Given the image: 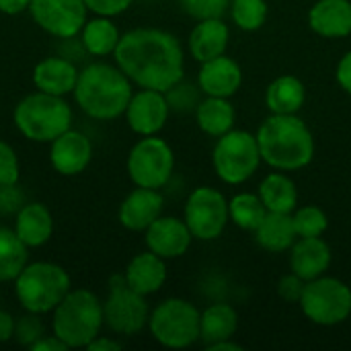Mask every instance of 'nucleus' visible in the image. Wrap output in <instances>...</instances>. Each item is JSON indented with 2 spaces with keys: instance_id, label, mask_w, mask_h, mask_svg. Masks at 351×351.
Returning a JSON list of instances; mask_svg holds the SVG:
<instances>
[{
  "instance_id": "nucleus-20",
  "label": "nucleus",
  "mask_w": 351,
  "mask_h": 351,
  "mask_svg": "<svg viewBox=\"0 0 351 351\" xmlns=\"http://www.w3.org/2000/svg\"><path fill=\"white\" fill-rule=\"evenodd\" d=\"M53 214L41 202H25L23 208L14 214L12 222L16 237L29 251L47 245L53 237Z\"/></svg>"
},
{
  "instance_id": "nucleus-40",
  "label": "nucleus",
  "mask_w": 351,
  "mask_h": 351,
  "mask_svg": "<svg viewBox=\"0 0 351 351\" xmlns=\"http://www.w3.org/2000/svg\"><path fill=\"white\" fill-rule=\"evenodd\" d=\"M304 286H306V282H304L302 278H298L294 271H290L288 276H282V278H280V282H278V296H280L284 302L298 304L300 298H302Z\"/></svg>"
},
{
  "instance_id": "nucleus-44",
  "label": "nucleus",
  "mask_w": 351,
  "mask_h": 351,
  "mask_svg": "<svg viewBox=\"0 0 351 351\" xmlns=\"http://www.w3.org/2000/svg\"><path fill=\"white\" fill-rule=\"evenodd\" d=\"M14 327H16V319L8 311L0 308V346L14 339Z\"/></svg>"
},
{
  "instance_id": "nucleus-27",
  "label": "nucleus",
  "mask_w": 351,
  "mask_h": 351,
  "mask_svg": "<svg viewBox=\"0 0 351 351\" xmlns=\"http://www.w3.org/2000/svg\"><path fill=\"white\" fill-rule=\"evenodd\" d=\"M253 234L257 245L269 253L290 251L292 245L298 241L292 214H280V212H267Z\"/></svg>"
},
{
  "instance_id": "nucleus-11",
  "label": "nucleus",
  "mask_w": 351,
  "mask_h": 351,
  "mask_svg": "<svg viewBox=\"0 0 351 351\" xmlns=\"http://www.w3.org/2000/svg\"><path fill=\"white\" fill-rule=\"evenodd\" d=\"M300 308L304 317L321 327H335L350 319L351 315V288L329 276L306 282Z\"/></svg>"
},
{
  "instance_id": "nucleus-22",
  "label": "nucleus",
  "mask_w": 351,
  "mask_h": 351,
  "mask_svg": "<svg viewBox=\"0 0 351 351\" xmlns=\"http://www.w3.org/2000/svg\"><path fill=\"white\" fill-rule=\"evenodd\" d=\"M331 259V247L321 237L298 239L290 249V269L304 282L325 276Z\"/></svg>"
},
{
  "instance_id": "nucleus-17",
  "label": "nucleus",
  "mask_w": 351,
  "mask_h": 351,
  "mask_svg": "<svg viewBox=\"0 0 351 351\" xmlns=\"http://www.w3.org/2000/svg\"><path fill=\"white\" fill-rule=\"evenodd\" d=\"M165 212V197L160 189L134 187L117 210L119 224L130 232H144Z\"/></svg>"
},
{
  "instance_id": "nucleus-41",
  "label": "nucleus",
  "mask_w": 351,
  "mask_h": 351,
  "mask_svg": "<svg viewBox=\"0 0 351 351\" xmlns=\"http://www.w3.org/2000/svg\"><path fill=\"white\" fill-rule=\"evenodd\" d=\"M134 0H84L86 8L90 14H99V16H119L123 14Z\"/></svg>"
},
{
  "instance_id": "nucleus-30",
  "label": "nucleus",
  "mask_w": 351,
  "mask_h": 351,
  "mask_svg": "<svg viewBox=\"0 0 351 351\" xmlns=\"http://www.w3.org/2000/svg\"><path fill=\"white\" fill-rule=\"evenodd\" d=\"M257 195L261 197V202L267 208V212L292 214L298 208V189H296V183L284 171L269 173L259 183Z\"/></svg>"
},
{
  "instance_id": "nucleus-6",
  "label": "nucleus",
  "mask_w": 351,
  "mask_h": 351,
  "mask_svg": "<svg viewBox=\"0 0 351 351\" xmlns=\"http://www.w3.org/2000/svg\"><path fill=\"white\" fill-rule=\"evenodd\" d=\"M14 298L23 313L51 315L72 290L70 274L53 261H29L12 282Z\"/></svg>"
},
{
  "instance_id": "nucleus-8",
  "label": "nucleus",
  "mask_w": 351,
  "mask_h": 351,
  "mask_svg": "<svg viewBox=\"0 0 351 351\" xmlns=\"http://www.w3.org/2000/svg\"><path fill=\"white\" fill-rule=\"evenodd\" d=\"M261 152L257 144V136L247 130H230L218 138L212 165L220 181L226 185H243L247 183L261 165Z\"/></svg>"
},
{
  "instance_id": "nucleus-15",
  "label": "nucleus",
  "mask_w": 351,
  "mask_h": 351,
  "mask_svg": "<svg viewBox=\"0 0 351 351\" xmlns=\"http://www.w3.org/2000/svg\"><path fill=\"white\" fill-rule=\"evenodd\" d=\"M95 146L90 138L80 130H66L49 142V165L62 177L82 175L93 162Z\"/></svg>"
},
{
  "instance_id": "nucleus-29",
  "label": "nucleus",
  "mask_w": 351,
  "mask_h": 351,
  "mask_svg": "<svg viewBox=\"0 0 351 351\" xmlns=\"http://www.w3.org/2000/svg\"><path fill=\"white\" fill-rule=\"evenodd\" d=\"M195 121L204 134L220 138L234 128L237 109L226 97H206L195 109Z\"/></svg>"
},
{
  "instance_id": "nucleus-21",
  "label": "nucleus",
  "mask_w": 351,
  "mask_h": 351,
  "mask_svg": "<svg viewBox=\"0 0 351 351\" xmlns=\"http://www.w3.org/2000/svg\"><path fill=\"white\" fill-rule=\"evenodd\" d=\"M169 269H167V259L154 255L152 251L138 253L130 259V263L123 269V280L125 284L136 290L142 296H152L162 290L167 282Z\"/></svg>"
},
{
  "instance_id": "nucleus-14",
  "label": "nucleus",
  "mask_w": 351,
  "mask_h": 351,
  "mask_svg": "<svg viewBox=\"0 0 351 351\" xmlns=\"http://www.w3.org/2000/svg\"><path fill=\"white\" fill-rule=\"evenodd\" d=\"M171 115V107L167 95L154 88H138L134 90L128 107H125V123L136 136H156L162 132Z\"/></svg>"
},
{
  "instance_id": "nucleus-34",
  "label": "nucleus",
  "mask_w": 351,
  "mask_h": 351,
  "mask_svg": "<svg viewBox=\"0 0 351 351\" xmlns=\"http://www.w3.org/2000/svg\"><path fill=\"white\" fill-rule=\"evenodd\" d=\"M294 228L298 239L323 237L329 228V218L319 206H302L292 212Z\"/></svg>"
},
{
  "instance_id": "nucleus-25",
  "label": "nucleus",
  "mask_w": 351,
  "mask_h": 351,
  "mask_svg": "<svg viewBox=\"0 0 351 351\" xmlns=\"http://www.w3.org/2000/svg\"><path fill=\"white\" fill-rule=\"evenodd\" d=\"M78 39L86 51V56L90 58H109L115 53L119 39H121V31L115 25V21L111 16H99L93 14L90 19H86V23L82 25Z\"/></svg>"
},
{
  "instance_id": "nucleus-23",
  "label": "nucleus",
  "mask_w": 351,
  "mask_h": 351,
  "mask_svg": "<svg viewBox=\"0 0 351 351\" xmlns=\"http://www.w3.org/2000/svg\"><path fill=\"white\" fill-rule=\"evenodd\" d=\"M311 29L325 39L351 35V0H317L308 10Z\"/></svg>"
},
{
  "instance_id": "nucleus-43",
  "label": "nucleus",
  "mask_w": 351,
  "mask_h": 351,
  "mask_svg": "<svg viewBox=\"0 0 351 351\" xmlns=\"http://www.w3.org/2000/svg\"><path fill=\"white\" fill-rule=\"evenodd\" d=\"M123 348V343L117 339V335H97L88 346H86V351H119Z\"/></svg>"
},
{
  "instance_id": "nucleus-31",
  "label": "nucleus",
  "mask_w": 351,
  "mask_h": 351,
  "mask_svg": "<svg viewBox=\"0 0 351 351\" xmlns=\"http://www.w3.org/2000/svg\"><path fill=\"white\" fill-rule=\"evenodd\" d=\"M29 261V249L14 228L0 224V284H12Z\"/></svg>"
},
{
  "instance_id": "nucleus-1",
  "label": "nucleus",
  "mask_w": 351,
  "mask_h": 351,
  "mask_svg": "<svg viewBox=\"0 0 351 351\" xmlns=\"http://www.w3.org/2000/svg\"><path fill=\"white\" fill-rule=\"evenodd\" d=\"M113 62L138 88L167 93L185 78V49L179 37L156 27L121 33Z\"/></svg>"
},
{
  "instance_id": "nucleus-10",
  "label": "nucleus",
  "mask_w": 351,
  "mask_h": 351,
  "mask_svg": "<svg viewBox=\"0 0 351 351\" xmlns=\"http://www.w3.org/2000/svg\"><path fill=\"white\" fill-rule=\"evenodd\" d=\"M125 171L136 187L162 189L175 171V152L171 144L156 136H142L128 152Z\"/></svg>"
},
{
  "instance_id": "nucleus-19",
  "label": "nucleus",
  "mask_w": 351,
  "mask_h": 351,
  "mask_svg": "<svg viewBox=\"0 0 351 351\" xmlns=\"http://www.w3.org/2000/svg\"><path fill=\"white\" fill-rule=\"evenodd\" d=\"M243 84V70L237 60L222 53L214 60L202 62L197 72V86L206 97H226L239 93Z\"/></svg>"
},
{
  "instance_id": "nucleus-38",
  "label": "nucleus",
  "mask_w": 351,
  "mask_h": 351,
  "mask_svg": "<svg viewBox=\"0 0 351 351\" xmlns=\"http://www.w3.org/2000/svg\"><path fill=\"white\" fill-rule=\"evenodd\" d=\"M21 179V162L16 150L0 138V185L19 183Z\"/></svg>"
},
{
  "instance_id": "nucleus-12",
  "label": "nucleus",
  "mask_w": 351,
  "mask_h": 351,
  "mask_svg": "<svg viewBox=\"0 0 351 351\" xmlns=\"http://www.w3.org/2000/svg\"><path fill=\"white\" fill-rule=\"evenodd\" d=\"M183 220L189 226L195 241H216L226 230V224L230 222V210L228 199L222 191L214 187H195L185 202L183 208Z\"/></svg>"
},
{
  "instance_id": "nucleus-35",
  "label": "nucleus",
  "mask_w": 351,
  "mask_h": 351,
  "mask_svg": "<svg viewBox=\"0 0 351 351\" xmlns=\"http://www.w3.org/2000/svg\"><path fill=\"white\" fill-rule=\"evenodd\" d=\"M199 93H202V88L197 84L185 82V78H183L173 88H169L165 95H167V101H169L171 111H177V113L193 111L195 113V109H197V105L202 101L199 99Z\"/></svg>"
},
{
  "instance_id": "nucleus-32",
  "label": "nucleus",
  "mask_w": 351,
  "mask_h": 351,
  "mask_svg": "<svg viewBox=\"0 0 351 351\" xmlns=\"http://www.w3.org/2000/svg\"><path fill=\"white\" fill-rule=\"evenodd\" d=\"M228 210H230V222H234L241 230L247 232H255L267 214V208L263 206L261 197L251 191H243L230 197Z\"/></svg>"
},
{
  "instance_id": "nucleus-16",
  "label": "nucleus",
  "mask_w": 351,
  "mask_h": 351,
  "mask_svg": "<svg viewBox=\"0 0 351 351\" xmlns=\"http://www.w3.org/2000/svg\"><path fill=\"white\" fill-rule=\"evenodd\" d=\"M193 241L195 239L189 226L185 224L183 218L177 216H160L144 230L146 249L167 261L183 257Z\"/></svg>"
},
{
  "instance_id": "nucleus-46",
  "label": "nucleus",
  "mask_w": 351,
  "mask_h": 351,
  "mask_svg": "<svg viewBox=\"0 0 351 351\" xmlns=\"http://www.w3.org/2000/svg\"><path fill=\"white\" fill-rule=\"evenodd\" d=\"M31 0H0V12L6 16H16L21 12H27Z\"/></svg>"
},
{
  "instance_id": "nucleus-7",
  "label": "nucleus",
  "mask_w": 351,
  "mask_h": 351,
  "mask_svg": "<svg viewBox=\"0 0 351 351\" xmlns=\"http://www.w3.org/2000/svg\"><path fill=\"white\" fill-rule=\"evenodd\" d=\"M202 311L185 298H167L150 311L148 331L169 350H185L199 341Z\"/></svg>"
},
{
  "instance_id": "nucleus-18",
  "label": "nucleus",
  "mask_w": 351,
  "mask_h": 351,
  "mask_svg": "<svg viewBox=\"0 0 351 351\" xmlns=\"http://www.w3.org/2000/svg\"><path fill=\"white\" fill-rule=\"evenodd\" d=\"M78 64L70 58L56 53L39 60L33 68L31 80L35 90L56 95V97H68L74 93L76 80H78Z\"/></svg>"
},
{
  "instance_id": "nucleus-36",
  "label": "nucleus",
  "mask_w": 351,
  "mask_h": 351,
  "mask_svg": "<svg viewBox=\"0 0 351 351\" xmlns=\"http://www.w3.org/2000/svg\"><path fill=\"white\" fill-rule=\"evenodd\" d=\"M181 10L195 19H222L230 10V0H179Z\"/></svg>"
},
{
  "instance_id": "nucleus-37",
  "label": "nucleus",
  "mask_w": 351,
  "mask_h": 351,
  "mask_svg": "<svg viewBox=\"0 0 351 351\" xmlns=\"http://www.w3.org/2000/svg\"><path fill=\"white\" fill-rule=\"evenodd\" d=\"M47 333V327L43 323L41 315H33V313H25L16 319V327H14V339L19 346L23 348H31L37 339H41Z\"/></svg>"
},
{
  "instance_id": "nucleus-9",
  "label": "nucleus",
  "mask_w": 351,
  "mask_h": 351,
  "mask_svg": "<svg viewBox=\"0 0 351 351\" xmlns=\"http://www.w3.org/2000/svg\"><path fill=\"white\" fill-rule=\"evenodd\" d=\"M150 311L146 296L132 290L125 284L123 274L109 280L107 296L103 300L105 329L117 337H134L148 327Z\"/></svg>"
},
{
  "instance_id": "nucleus-24",
  "label": "nucleus",
  "mask_w": 351,
  "mask_h": 351,
  "mask_svg": "<svg viewBox=\"0 0 351 351\" xmlns=\"http://www.w3.org/2000/svg\"><path fill=\"white\" fill-rule=\"evenodd\" d=\"M230 41V29L222 19H204L197 21L189 33L187 49L195 62H208L226 53Z\"/></svg>"
},
{
  "instance_id": "nucleus-33",
  "label": "nucleus",
  "mask_w": 351,
  "mask_h": 351,
  "mask_svg": "<svg viewBox=\"0 0 351 351\" xmlns=\"http://www.w3.org/2000/svg\"><path fill=\"white\" fill-rule=\"evenodd\" d=\"M269 14L265 0H230V16L243 31H259Z\"/></svg>"
},
{
  "instance_id": "nucleus-47",
  "label": "nucleus",
  "mask_w": 351,
  "mask_h": 351,
  "mask_svg": "<svg viewBox=\"0 0 351 351\" xmlns=\"http://www.w3.org/2000/svg\"><path fill=\"white\" fill-rule=\"evenodd\" d=\"M243 350V346H239V343H234L232 339H224V341H218V343H214V346H210L208 351H241Z\"/></svg>"
},
{
  "instance_id": "nucleus-28",
  "label": "nucleus",
  "mask_w": 351,
  "mask_h": 351,
  "mask_svg": "<svg viewBox=\"0 0 351 351\" xmlns=\"http://www.w3.org/2000/svg\"><path fill=\"white\" fill-rule=\"evenodd\" d=\"M239 329V313L228 302H216L210 304L202 313L199 321V341L210 348L218 341L232 339V335Z\"/></svg>"
},
{
  "instance_id": "nucleus-13",
  "label": "nucleus",
  "mask_w": 351,
  "mask_h": 351,
  "mask_svg": "<svg viewBox=\"0 0 351 351\" xmlns=\"http://www.w3.org/2000/svg\"><path fill=\"white\" fill-rule=\"evenodd\" d=\"M27 12L53 39L76 37L90 14L84 0H31Z\"/></svg>"
},
{
  "instance_id": "nucleus-26",
  "label": "nucleus",
  "mask_w": 351,
  "mask_h": 351,
  "mask_svg": "<svg viewBox=\"0 0 351 351\" xmlns=\"http://www.w3.org/2000/svg\"><path fill=\"white\" fill-rule=\"evenodd\" d=\"M306 101V86L294 74L278 76L265 90V105L276 115H298Z\"/></svg>"
},
{
  "instance_id": "nucleus-45",
  "label": "nucleus",
  "mask_w": 351,
  "mask_h": 351,
  "mask_svg": "<svg viewBox=\"0 0 351 351\" xmlns=\"http://www.w3.org/2000/svg\"><path fill=\"white\" fill-rule=\"evenodd\" d=\"M29 351H68V348L49 331V333H45L41 339H37V341L29 348Z\"/></svg>"
},
{
  "instance_id": "nucleus-2",
  "label": "nucleus",
  "mask_w": 351,
  "mask_h": 351,
  "mask_svg": "<svg viewBox=\"0 0 351 351\" xmlns=\"http://www.w3.org/2000/svg\"><path fill=\"white\" fill-rule=\"evenodd\" d=\"M132 95L134 82L121 72V68L99 60L80 68L72 93L76 107L95 121L123 117Z\"/></svg>"
},
{
  "instance_id": "nucleus-4",
  "label": "nucleus",
  "mask_w": 351,
  "mask_h": 351,
  "mask_svg": "<svg viewBox=\"0 0 351 351\" xmlns=\"http://www.w3.org/2000/svg\"><path fill=\"white\" fill-rule=\"evenodd\" d=\"M103 327V300L86 288H72L49 319V331L68 350H86Z\"/></svg>"
},
{
  "instance_id": "nucleus-3",
  "label": "nucleus",
  "mask_w": 351,
  "mask_h": 351,
  "mask_svg": "<svg viewBox=\"0 0 351 351\" xmlns=\"http://www.w3.org/2000/svg\"><path fill=\"white\" fill-rule=\"evenodd\" d=\"M261 160L274 171H300L315 158V138L298 115L271 113L257 130Z\"/></svg>"
},
{
  "instance_id": "nucleus-39",
  "label": "nucleus",
  "mask_w": 351,
  "mask_h": 351,
  "mask_svg": "<svg viewBox=\"0 0 351 351\" xmlns=\"http://www.w3.org/2000/svg\"><path fill=\"white\" fill-rule=\"evenodd\" d=\"M25 193L19 187V183H4L0 185V216H12L23 208Z\"/></svg>"
},
{
  "instance_id": "nucleus-42",
  "label": "nucleus",
  "mask_w": 351,
  "mask_h": 351,
  "mask_svg": "<svg viewBox=\"0 0 351 351\" xmlns=\"http://www.w3.org/2000/svg\"><path fill=\"white\" fill-rule=\"evenodd\" d=\"M335 78H337V84H339L348 95H351V49L348 53H343L341 60L337 62Z\"/></svg>"
},
{
  "instance_id": "nucleus-5",
  "label": "nucleus",
  "mask_w": 351,
  "mask_h": 351,
  "mask_svg": "<svg viewBox=\"0 0 351 351\" xmlns=\"http://www.w3.org/2000/svg\"><path fill=\"white\" fill-rule=\"evenodd\" d=\"M12 123L25 140L35 144H49L72 128L74 111L66 97L31 90L14 105Z\"/></svg>"
}]
</instances>
